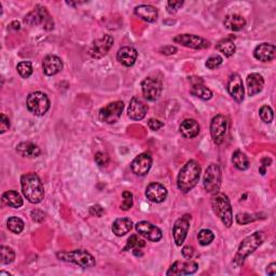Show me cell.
<instances>
[{"mask_svg":"<svg viewBox=\"0 0 276 276\" xmlns=\"http://www.w3.org/2000/svg\"><path fill=\"white\" fill-rule=\"evenodd\" d=\"M24 197L33 204H38L44 199L43 183L36 173H27L21 177Z\"/></svg>","mask_w":276,"mask_h":276,"instance_id":"obj_1","label":"cell"},{"mask_svg":"<svg viewBox=\"0 0 276 276\" xmlns=\"http://www.w3.org/2000/svg\"><path fill=\"white\" fill-rule=\"evenodd\" d=\"M200 176H201L200 164L195 160L188 161L185 165H183L178 174L177 177L178 189L183 193L190 192L198 185Z\"/></svg>","mask_w":276,"mask_h":276,"instance_id":"obj_2","label":"cell"},{"mask_svg":"<svg viewBox=\"0 0 276 276\" xmlns=\"http://www.w3.org/2000/svg\"><path fill=\"white\" fill-rule=\"evenodd\" d=\"M211 207L222 223L230 228L233 225V210L229 198L222 192H217L211 198Z\"/></svg>","mask_w":276,"mask_h":276,"instance_id":"obj_3","label":"cell"},{"mask_svg":"<svg viewBox=\"0 0 276 276\" xmlns=\"http://www.w3.org/2000/svg\"><path fill=\"white\" fill-rule=\"evenodd\" d=\"M57 257L62 261L73 263L84 269L94 268L96 264L94 257L85 250H76L72 252H59L57 254Z\"/></svg>","mask_w":276,"mask_h":276,"instance_id":"obj_4","label":"cell"},{"mask_svg":"<svg viewBox=\"0 0 276 276\" xmlns=\"http://www.w3.org/2000/svg\"><path fill=\"white\" fill-rule=\"evenodd\" d=\"M263 242V234L260 231H257L252 235L245 237L242 243L238 246L237 253L234 257V262L236 264H242L248 256L252 255L257 248Z\"/></svg>","mask_w":276,"mask_h":276,"instance_id":"obj_5","label":"cell"},{"mask_svg":"<svg viewBox=\"0 0 276 276\" xmlns=\"http://www.w3.org/2000/svg\"><path fill=\"white\" fill-rule=\"evenodd\" d=\"M24 22L31 26H41L45 31L54 29V21L47 8L36 6L33 10L24 17Z\"/></svg>","mask_w":276,"mask_h":276,"instance_id":"obj_6","label":"cell"},{"mask_svg":"<svg viewBox=\"0 0 276 276\" xmlns=\"http://www.w3.org/2000/svg\"><path fill=\"white\" fill-rule=\"evenodd\" d=\"M26 105L33 115L41 117L49 112L51 103L47 94L42 92H34L27 97Z\"/></svg>","mask_w":276,"mask_h":276,"instance_id":"obj_7","label":"cell"},{"mask_svg":"<svg viewBox=\"0 0 276 276\" xmlns=\"http://www.w3.org/2000/svg\"><path fill=\"white\" fill-rule=\"evenodd\" d=\"M223 182V172L222 169L218 164L211 163L209 167L206 169L204 174V188L206 192L215 195V193L219 192L220 187H222Z\"/></svg>","mask_w":276,"mask_h":276,"instance_id":"obj_8","label":"cell"},{"mask_svg":"<svg viewBox=\"0 0 276 276\" xmlns=\"http://www.w3.org/2000/svg\"><path fill=\"white\" fill-rule=\"evenodd\" d=\"M124 104L121 100H117V102L109 103L105 107L99 110L98 118L99 120L107 123V124H114L119 121V119L121 118V115L123 113Z\"/></svg>","mask_w":276,"mask_h":276,"instance_id":"obj_9","label":"cell"},{"mask_svg":"<svg viewBox=\"0 0 276 276\" xmlns=\"http://www.w3.org/2000/svg\"><path fill=\"white\" fill-rule=\"evenodd\" d=\"M115 39L113 36L104 35L98 39H95L89 49V55L94 60H100L106 57L107 53L113 48Z\"/></svg>","mask_w":276,"mask_h":276,"instance_id":"obj_10","label":"cell"},{"mask_svg":"<svg viewBox=\"0 0 276 276\" xmlns=\"http://www.w3.org/2000/svg\"><path fill=\"white\" fill-rule=\"evenodd\" d=\"M174 42L183 45L186 48L195 49V50H203L210 47V42L206 40L203 37L191 34H181L177 35L174 38Z\"/></svg>","mask_w":276,"mask_h":276,"instance_id":"obj_11","label":"cell"},{"mask_svg":"<svg viewBox=\"0 0 276 276\" xmlns=\"http://www.w3.org/2000/svg\"><path fill=\"white\" fill-rule=\"evenodd\" d=\"M228 131V120L223 115H217L210 122V135L216 145H222Z\"/></svg>","mask_w":276,"mask_h":276,"instance_id":"obj_12","label":"cell"},{"mask_svg":"<svg viewBox=\"0 0 276 276\" xmlns=\"http://www.w3.org/2000/svg\"><path fill=\"white\" fill-rule=\"evenodd\" d=\"M162 81L155 77H147L142 82V91L145 98L150 102L158 99L162 93Z\"/></svg>","mask_w":276,"mask_h":276,"instance_id":"obj_13","label":"cell"},{"mask_svg":"<svg viewBox=\"0 0 276 276\" xmlns=\"http://www.w3.org/2000/svg\"><path fill=\"white\" fill-rule=\"evenodd\" d=\"M191 215L186 214L178 218L173 227V237L177 246H181L185 242L190 229Z\"/></svg>","mask_w":276,"mask_h":276,"instance_id":"obj_14","label":"cell"},{"mask_svg":"<svg viewBox=\"0 0 276 276\" xmlns=\"http://www.w3.org/2000/svg\"><path fill=\"white\" fill-rule=\"evenodd\" d=\"M136 231L138 234L144 236L147 240L150 242H159L163 236V233L161 229H159L156 226L152 225L149 222H140L135 226Z\"/></svg>","mask_w":276,"mask_h":276,"instance_id":"obj_15","label":"cell"},{"mask_svg":"<svg viewBox=\"0 0 276 276\" xmlns=\"http://www.w3.org/2000/svg\"><path fill=\"white\" fill-rule=\"evenodd\" d=\"M228 92L236 103L241 104L245 97V90L240 75L232 73L228 81Z\"/></svg>","mask_w":276,"mask_h":276,"instance_id":"obj_16","label":"cell"},{"mask_svg":"<svg viewBox=\"0 0 276 276\" xmlns=\"http://www.w3.org/2000/svg\"><path fill=\"white\" fill-rule=\"evenodd\" d=\"M151 167H152V158L151 155L147 152L138 154L131 164L132 172L135 175H137V176H145V175L149 173Z\"/></svg>","mask_w":276,"mask_h":276,"instance_id":"obj_17","label":"cell"},{"mask_svg":"<svg viewBox=\"0 0 276 276\" xmlns=\"http://www.w3.org/2000/svg\"><path fill=\"white\" fill-rule=\"evenodd\" d=\"M199 269V265L195 261H176L174 262L169 271L168 276H181V275H191L195 274Z\"/></svg>","mask_w":276,"mask_h":276,"instance_id":"obj_18","label":"cell"},{"mask_svg":"<svg viewBox=\"0 0 276 276\" xmlns=\"http://www.w3.org/2000/svg\"><path fill=\"white\" fill-rule=\"evenodd\" d=\"M148 112V106H147L143 100L137 97H133L127 108V116L134 121H141L146 117Z\"/></svg>","mask_w":276,"mask_h":276,"instance_id":"obj_19","label":"cell"},{"mask_svg":"<svg viewBox=\"0 0 276 276\" xmlns=\"http://www.w3.org/2000/svg\"><path fill=\"white\" fill-rule=\"evenodd\" d=\"M146 197L153 203H162L168 198V190L162 183L152 182L146 189Z\"/></svg>","mask_w":276,"mask_h":276,"instance_id":"obj_20","label":"cell"},{"mask_svg":"<svg viewBox=\"0 0 276 276\" xmlns=\"http://www.w3.org/2000/svg\"><path fill=\"white\" fill-rule=\"evenodd\" d=\"M191 94L195 95L203 100H208L213 97V92H211L207 87L204 86V82L200 77H191Z\"/></svg>","mask_w":276,"mask_h":276,"instance_id":"obj_21","label":"cell"},{"mask_svg":"<svg viewBox=\"0 0 276 276\" xmlns=\"http://www.w3.org/2000/svg\"><path fill=\"white\" fill-rule=\"evenodd\" d=\"M275 55H276L275 45L266 42L259 44L254 51L255 59L263 63L273 61L275 59Z\"/></svg>","mask_w":276,"mask_h":276,"instance_id":"obj_22","label":"cell"},{"mask_svg":"<svg viewBox=\"0 0 276 276\" xmlns=\"http://www.w3.org/2000/svg\"><path fill=\"white\" fill-rule=\"evenodd\" d=\"M42 68L47 76H54L63 69V61L57 55H47L42 61Z\"/></svg>","mask_w":276,"mask_h":276,"instance_id":"obj_23","label":"cell"},{"mask_svg":"<svg viewBox=\"0 0 276 276\" xmlns=\"http://www.w3.org/2000/svg\"><path fill=\"white\" fill-rule=\"evenodd\" d=\"M135 14L148 23H154L158 20V9L150 5H141L137 6L134 10Z\"/></svg>","mask_w":276,"mask_h":276,"instance_id":"obj_24","label":"cell"},{"mask_svg":"<svg viewBox=\"0 0 276 276\" xmlns=\"http://www.w3.org/2000/svg\"><path fill=\"white\" fill-rule=\"evenodd\" d=\"M138 57V52L133 47H122L117 53V60L119 63L126 67L133 66Z\"/></svg>","mask_w":276,"mask_h":276,"instance_id":"obj_25","label":"cell"},{"mask_svg":"<svg viewBox=\"0 0 276 276\" xmlns=\"http://www.w3.org/2000/svg\"><path fill=\"white\" fill-rule=\"evenodd\" d=\"M247 89H248V94L250 96H255L263 90L264 87V79L260 75V73L253 72L251 75H248L247 79Z\"/></svg>","mask_w":276,"mask_h":276,"instance_id":"obj_26","label":"cell"},{"mask_svg":"<svg viewBox=\"0 0 276 276\" xmlns=\"http://www.w3.org/2000/svg\"><path fill=\"white\" fill-rule=\"evenodd\" d=\"M200 124L195 120V119H186L183 120L179 126L180 134L185 138H195L200 133Z\"/></svg>","mask_w":276,"mask_h":276,"instance_id":"obj_27","label":"cell"},{"mask_svg":"<svg viewBox=\"0 0 276 276\" xmlns=\"http://www.w3.org/2000/svg\"><path fill=\"white\" fill-rule=\"evenodd\" d=\"M16 152L21 156H23V158L34 159L40 155L41 150L37 145L30 142H24L20 143L16 146Z\"/></svg>","mask_w":276,"mask_h":276,"instance_id":"obj_28","label":"cell"},{"mask_svg":"<svg viewBox=\"0 0 276 276\" xmlns=\"http://www.w3.org/2000/svg\"><path fill=\"white\" fill-rule=\"evenodd\" d=\"M224 25H225L226 29L229 31L240 32L245 27L246 21L242 15L230 14V15L226 16L225 21H224Z\"/></svg>","mask_w":276,"mask_h":276,"instance_id":"obj_29","label":"cell"},{"mask_svg":"<svg viewBox=\"0 0 276 276\" xmlns=\"http://www.w3.org/2000/svg\"><path fill=\"white\" fill-rule=\"evenodd\" d=\"M112 229L117 236H123L133 229V222L130 218H118L115 220Z\"/></svg>","mask_w":276,"mask_h":276,"instance_id":"obj_30","label":"cell"},{"mask_svg":"<svg viewBox=\"0 0 276 276\" xmlns=\"http://www.w3.org/2000/svg\"><path fill=\"white\" fill-rule=\"evenodd\" d=\"M3 202L10 207L13 208H20L23 206V199L20 196V193L13 191V190H9L6 191L3 195Z\"/></svg>","mask_w":276,"mask_h":276,"instance_id":"obj_31","label":"cell"},{"mask_svg":"<svg viewBox=\"0 0 276 276\" xmlns=\"http://www.w3.org/2000/svg\"><path fill=\"white\" fill-rule=\"evenodd\" d=\"M216 50L222 52L225 57L231 58L232 55L235 53L236 47H235V43L233 42V40L231 38H226V39L220 40L216 44Z\"/></svg>","mask_w":276,"mask_h":276,"instance_id":"obj_32","label":"cell"},{"mask_svg":"<svg viewBox=\"0 0 276 276\" xmlns=\"http://www.w3.org/2000/svg\"><path fill=\"white\" fill-rule=\"evenodd\" d=\"M232 163L234 167L240 170V171H246L250 169V160H248V156L242 152L241 150H236L234 151L233 155H232Z\"/></svg>","mask_w":276,"mask_h":276,"instance_id":"obj_33","label":"cell"},{"mask_svg":"<svg viewBox=\"0 0 276 276\" xmlns=\"http://www.w3.org/2000/svg\"><path fill=\"white\" fill-rule=\"evenodd\" d=\"M24 222L18 217H11L8 219L7 227L14 234H20L24 230Z\"/></svg>","mask_w":276,"mask_h":276,"instance_id":"obj_34","label":"cell"},{"mask_svg":"<svg viewBox=\"0 0 276 276\" xmlns=\"http://www.w3.org/2000/svg\"><path fill=\"white\" fill-rule=\"evenodd\" d=\"M198 240L202 246H207L215 240V234L209 229H203L199 232Z\"/></svg>","mask_w":276,"mask_h":276,"instance_id":"obj_35","label":"cell"},{"mask_svg":"<svg viewBox=\"0 0 276 276\" xmlns=\"http://www.w3.org/2000/svg\"><path fill=\"white\" fill-rule=\"evenodd\" d=\"M16 69H17L18 75H20L24 79L30 78L33 75V71H34L33 65H32L31 62H21V63H18L17 66H16Z\"/></svg>","mask_w":276,"mask_h":276,"instance_id":"obj_36","label":"cell"},{"mask_svg":"<svg viewBox=\"0 0 276 276\" xmlns=\"http://www.w3.org/2000/svg\"><path fill=\"white\" fill-rule=\"evenodd\" d=\"M0 254H2V263L9 264L14 261L15 259V253L11 247L2 246L0 247Z\"/></svg>","mask_w":276,"mask_h":276,"instance_id":"obj_37","label":"cell"},{"mask_svg":"<svg viewBox=\"0 0 276 276\" xmlns=\"http://www.w3.org/2000/svg\"><path fill=\"white\" fill-rule=\"evenodd\" d=\"M146 246V242L144 240H142V238L134 234L132 235L130 238H128V241L126 243V246L124 247V252H127V251H132V250H135V248H143Z\"/></svg>","mask_w":276,"mask_h":276,"instance_id":"obj_38","label":"cell"},{"mask_svg":"<svg viewBox=\"0 0 276 276\" xmlns=\"http://www.w3.org/2000/svg\"><path fill=\"white\" fill-rule=\"evenodd\" d=\"M259 115H260V118L261 120L264 122V123H271L273 121L274 119V114H273V110L270 106L268 105H264L260 108L259 110Z\"/></svg>","mask_w":276,"mask_h":276,"instance_id":"obj_39","label":"cell"},{"mask_svg":"<svg viewBox=\"0 0 276 276\" xmlns=\"http://www.w3.org/2000/svg\"><path fill=\"white\" fill-rule=\"evenodd\" d=\"M235 219H236V223H237L238 225H242V226H244V225L251 224V223L256 222V220H258V219H259V216L243 213V214H237Z\"/></svg>","mask_w":276,"mask_h":276,"instance_id":"obj_40","label":"cell"},{"mask_svg":"<svg viewBox=\"0 0 276 276\" xmlns=\"http://www.w3.org/2000/svg\"><path fill=\"white\" fill-rule=\"evenodd\" d=\"M122 198H123V202L122 204L120 205V208L124 211L131 209L133 206V195L130 191H123L122 193Z\"/></svg>","mask_w":276,"mask_h":276,"instance_id":"obj_41","label":"cell"},{"mask_svg":"<svg viewBox=\"0 0 276 276\" xmlns=\"http://www.w3.org/2000/svg\"><path fill=\"white\" fill-rule=\"evenodd\" d=\"M224 62L223 58L219 57V55H213V57H210L206 63H205V66L210 69V70H214L216 68H218L220 65H222Z\"/></svg>","mask_w":276,"mask_h":276,"instance_id":"obj_42","label":"cell"},{"mask_svg":"<svg viewBox=\"0 0 276 276\" xmlns=\"http://www.w3.org/2000/svg\"><path fill=\"white\" fill-rule=\"evenodd\" d=\"M94 159H95V162L97 163L98 167H107L110 159H109V155L105 152H97L94 156Z\"/></svg>","mask_w":276,"mask_h":276,"instance_id":"obj_43","label":"cell"},{"mask_svg":"<svg viewBox=\"0 0 276 276\" xmlns=\"http://www.w3.org/2000/svg\"><path fill=\"white\" fill-rule=\"evenodd\" d=\"M183 6V2H179V0H170L168 3V11L171 14H174L179 11V9Z\"/></svg>","mask_w":276,"mask_h":276,"instance_id":"obj_44","label":"cell"},{"mask_svg":"<svg viewBox=\"0 0 276 276\" xmlns=\"http://www.w3.org/2000/svg\"><path fill=\"white\" fill-rule=\"evenodd\" d=\"M11 123H10V119L7 117L5 114L0 115V134H4L7 132L9 128H10Z\"/></svg>","mask_w":276,"mask_h":276,"instance_id":"obj_45","label":"cell"},{"mask_svg":"<svg viewBox=\"0 0 276 276\" xmlns=\"http://www.w3.org/2000/svg\"><path fill=\"white\" fill-rule=\"evenodd\" d=\"M31 216H32V219L34 220L35 223H42L44 220V218H45V214L40 209L32 210Z\"/></svg>","mask_w":276,"mask_h":276,"instance_id":"obj_46","label":"cell"},{"mask_svg":"<svg viewBox=\"0 0 276 276\" xmlns=\"http://www.w3.org/2000/svg\"><path fill=\"white\" fill-rule=\"evenodd\" d=\"M105 213V209L100 206V205H93L90 208V214L92 216H96V217H102Z\"/></svg>","mask_w":276,"mask_h":276,"instance_id":"obj_47","label":"cell"},{"mask_svg":"<svg viewBox=\"0 0 276 276\" xmlns=\"http://www.w3.org/2000/svg\"><path fill=\"white\" fill-rule=\"evenodd\" d=\"M181 253H182L183 258L187 259V260H190V259H192L193 255H195V248H193L192 246H185L182 248Z\"/></svg>","mask_w":276,"mask_h":276,"instance_id":"obj_48","label":"cell"},{"mask_svg":"<svg viewBox=\"0 0 276 276\" xmlns=\"http://www.w3.org/2000/svg\"><path fill=\"white\" fill-rule=\"evenodd\" d=\"M148 126L152 131H158L161 127L164 126V123L158 120V119H150V120L148 121Z\"/></svg>","mask_w":276,"mask_h":276,"instance_id":"obj_49","label":"cell"},{"mask_svg":"<svg viewBox=\"0 0 276 276\" xmlns=\"http://www.w3.org/2000/svg\"><path fill=\"white\" fill-rule=\"evenodd\" d=\"M177 48L174 47V45H165V47H162L160 49V53L164 54V55H172L177 53Z\"/></svg>","mask_w":276,"mask_h":276,"instance_id":"obj_50","label":"cell"},{"mask_svg":"<svg viewBox=\"0 0 276 276\" xmlns=\"http://www.w3.org/2000/svg\"><path fill=\"white\" fill-rule=\"evenodd\" d=\"M266 274L271 275V276H274L276 274V263L275 262H272L271 264L266 266Z\"/></svg>","mask_w":276,"mask_h":276,"instance_id":"obj_51","label":"cell"},{"mask_svg":"<svg viewBox=\"0 0 276 276\" xmlns=\"http://www.w3.org/2000/svg\"><path fill=\"white\" fill-rule=\"evenodd\" d=\"M271 164H272V159L268 158V156H264V158L261 160V167L264 169L270 167Z\"/></svg>","mask_w":276,"mask_h":276,"instance_id":"obj_52","label":"cell"},{"mask_svg":"<svg viewBox=\"0 0 276 276\" xmlns=\"http://www.w3.org/2000/svg\"><path fill=\"white\" fill-rule=\"evenodd\" d=\"M10 27H11V29H14L15 31H18V30H20V23H18V22H12L11 23V25H10Z\"/></svg>","mask_w":276,"mask_h":276,"instance_id":"obj_53","label":"cell"},{"mask_svg":"<svg viewBox=\"0 0 276 276\" xmlns=\"http://www.w3.org/2000/svg\"><path fill=\"white\" fill-rule=\"evenodd\" d=\"M134 255L135 256H143V252H142V248H135L134 250Z\"/></svg>","mask_w":276,"mask_h":276,"instance_id":"obj_54","label":"cell"}]
</instances>
